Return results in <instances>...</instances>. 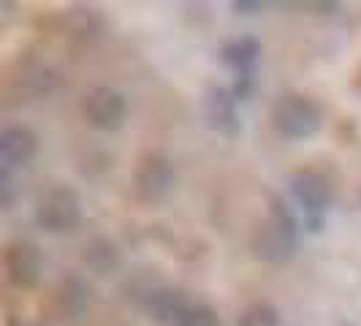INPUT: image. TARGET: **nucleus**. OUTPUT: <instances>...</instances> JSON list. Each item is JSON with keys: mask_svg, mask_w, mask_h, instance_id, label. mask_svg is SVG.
Returning <instances> with one entry per match:
<instances>
[{"mask_svg": "<svg viewBox=\"0 0 361 326\" xmlns=\"http://www.w3.org/2000/svg\"><path fill=\"white\" fill-rule=\"evenodd\" d=\"M290 191L307 212H324L331 201V185L318 171H299L290 180Z\"/></svg>", "mask_w": 361, "mask_h": 326, "instance_id": "6", "label": "nucleus"}, {"mask_svg": "<svg viewBox=\"0 0 361 326\" xmlns=\"http://www.w3.org/2000/svg\"><path fill=\"white\" fill-rule=\"evenodd\" d=\"M177 326H220V318L212 308L207 305H196V308H188L185 315L180 318Z\"/></svg>", "mask_w": 361, "mask_h": 326, "instance_id": "15", "label": "nucleus"}, {"mask_svg": "<svg viewBox=\"0 0 361 326\" xmlns=\"http://www.w3.org/2000/svg\"><path fill=\"white\" fill-rule=\"evenodd\" d=\"M66 25L73 36H95V30L101 28V17L92 8H71Z\"/></svg>", "mask_w": 361, "mask_h": 326, "instance_id": "12", "label": "nucleus"}, {"mask_svg": "<svg viewBox=\"0 0 361 326\" xmlns=\"http://www.w3.org/2000/svg\"><path fill=\"white\" fill-rule=\"evenodd\" d=\"M271 123L288 139H307V136H312L321 128L324 111H321V107L312 98L290 92V95H283L271 107Z\"/></svg>", "mask_w": 361, "mask_h": 326, "instance_id": "1", "label": "nucleus"}, {"mask_svg": "<svg viewBox=\"0 0 361 326\" xmlns=\"http://www.w3.org/2000/svg\"><path fill=\"white\" fill-rule=\"evenodd\" d=\"M255 54H258V47H255L253 41H247V38L226 47V57L234 60V63H247V60H253Z\"/></svg>", "mask_w": 361, "mask_h": 326, "instance_id": "16", "label": "nucleus"}, {"mask_svg": "<svg viewBox=\"0 0 361 326\" xmlns=\"http://www.w3.org/2000/svg\"><path fill=\"white\" fill-rule=\"evenodd\" d=\"M82 217V201L76 196V191L57 185L52 191H47L36 207V223L41 229L60 234V231H71Z\"/></svg>", "mask_w": 361, "mask_h": 326, "instance_id": "3", "label": "nucleus"}, {"mask_svg": "<svg viewBox=\"0 0 361 326\" xmlns=\"http://www.w3.org/2000/svg\"><path fill=\"white\" fill-rule=\"evenodd\" d=\"M36 136L22 126H8L0 133V155L6 166H25L36 155Z\"/></svg>", "mask_w": 361, "mask_h": 326, "instance_id": "8", "label": "nucleus"}, {"mask_svg": "<svg viewBox=\"0 0 361 326\" xmlns=\"http://www.w3.org/2000/svg\"><path fill=\"white\" fill-rule=\"evenodd\" d=\"M207 114L215 126H226L234 120V107H231V98L223 90H209L207 92Z\"/></svg>", "mask_w": 361, "mask_h": 326, "instance_id": "13", "label": "nucleus"}, {"mask_svg": "<svg viewBox=\"0 0 361 326\" xmlns=\"http://www.w3.org/2000/svg\"><path fill=\"white\" fill-rule=\"evenodd\" d=\"M190 308L182 296V291L174 289H158L152 291V296L147 299V310L158 324H180L185 310Z\"/></svg>", "mask_w": 361, "mask_h": 326, "instance_id": "9", "label": "nucleus"}, {"mask_svg": "<svg viewBox=\"0 0 361 326\" xmlns=\"http://www.w3.org/2000/svg\"><path fill=\"white\" fill-rule=\"evenodd\" d=\"M120 255L117 248L109 239H92L90 245H85V264L95 272H109L117 267Z\"/></svg>", "mask_w": 361, "mask_h": 326, "instance_id": "10", "label": "nucleus"}, {"mask_svg": "<svg viewBox=\"0 0 361 326\" xmlns=\"http://www.w3.org/2000/svg\"><path fill=\"white\" fill-rule=\"evenodd\" d=\"M19 87L30 95H49L57 87V73L49 68H33V71H25L19 79Z\"/></svg>", "mask_w": 361, "mask_h": 326, "instance_id": "11", "label": "nucleus"}, {"mask_svg": "<svg viewBox=\"0 0 361 326\" xmlns=\"http://www.w3.org/2000/svg\"><path fill=\"white\" fill-rule=\"evenodd\" d=\"M236 326H277V310L271 308V305H264V302L250 305L239 315Z\"/></svg>", "mask_w": 361, "mask_h": 326, "instance_id": "14", "label": "nucleus"}, {"mask_svg": "<svg viewBox=\"0 0 361 326\" xmlns=\"http://www.w3.org/2000/svg\"><path fill=\"white\" fill-rule=\"evenodd\" d=\"M6 272L17 286H33L41 274V253L27 242L11 245L6 250Z\"/></svg>", "mask_w": 361, "mask_h": 326, "instance_id": "7", "label": "nucleus"}, {"mask_svg": "<svg viewBox=\"0 0 361 326\" xmlns=\"http://www.w3.org/2000/svg\"><path fill=\"white\" fill-rule=\"evenodd\" d=\"M136 193L145 201L163 199L174 185V169L163 155H145L136 166Z\"/></svg>", "mask_w": 361, "mask_h": 326, "instance_id": "5", "label": "nucleus"}, {"mask_svg": "<svg viewBox=\"0 0 361 326\" xmlns=\"http://www.w3.org/2000/svg\"><path fill=\"white\" fill-rule=\"evenodd\" d=\"M128 104L123 92L111 87H92L82 98V117L98 131H114L126 123Z\"/></svg>", "mask_w": 361, "mask_h": 326, "instance_id": "4", "label": "nucleus"}, {"mask_svg": "<svg viewBox=\"0 0 361 326\" xmlns=\"http://www.w3.org/2000/svg\"><path fill=\"white\" fill-rule=\"evenodd\" d=\"M253 250L264 261H288L296 250V231H293V220L286 212L274 210L267 220L258 223L253 231Z\"/></svg>", "mask_w": 361, "mask_h": 326, "instance_id": "2", "label": "nucleus"}]
</instances>
